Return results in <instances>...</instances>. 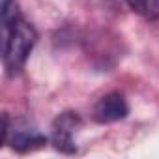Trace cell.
<instances>
[{
  "label": "cell",
  "mask_w": 159,
  "mask_h": 159,
  "mask_svg": "<svg viewBox=\"0 0 159 159\" xmlns=\"http://www.w3.org/2000/svg\"><path fill=\"white\" fill-rule=\"evenodd\" d=\"M4 34H6L4 67H6L8 75H17L25 67V64H26V60H28V56H30L36 41H38V32L30 23H26L21 17Z\"/></svg>",
  "instance_id": "obj_1"
},
{
  "label": "cell",
  "mask_w": 159,
  "mask_h": 159,
  "mask_svg": "<svg viewBox=\"0 0 159 159\" xmlns=\"http://www.w3.org/2000/svg\"><path fill=\"white\" fill-rule=\"evenodd\" d=\"M11 144L13 150L26 153L36 148H41L47 144V137L41 135L36 127H32L26 122H13L10 125L8 116H2V144Z\"/></svg>",
  "instance_id": "obj_2"
},
{
  "label": "cell",
  "mask_w": 159,
  "mask_h": 159,
  "mask_svg": "<svg viewBox=\"0 0 159 159\" xmlns=\"http://www.w3.org/2000/svg\"><path fill=\"white\" fill-rule=\"evenodd\" d=\"M81 125V118L77 112H62L54 122H52V131H51V140L56 150L64 153H75V131Z\"/></svg>",
  "instance_id": "obj_3"
},
{
  "label": "cell",
  "mask_w": 159,
  "mask_h": 159,
  "mask_svg": "<svg viewBox=\"0 0 159 159\" xmlns=\"http://www.w3.org/2000/svg\"><path fill=\"white\" fill-rule=\"evenodd\" d=\"M127 114H129L127 101L118 92L103 96L94 107V118L99 124H112V122L124 120Z\"/></svg>",
  "instance_id": "obj_4"
},
{
  "label": "cell",
  "mask_w": 159,
  "mask_h": 159,
  "mask_svg": "<svg viewBox=\"0 0 159 159\" xmlns=\"http://www.w3.org/2000/svg\"><path fill=\"white\" fill-rule=\"evenodd\" d=\"M127 6L148 21H159V0H125Z\"/></svg>",
  "instance_id": "obj_5"
},
{
  "label": "cell",
  "mask_w": 159,
  "mask_h": 159,
  "mask_svg": "<svg viewBox=\"0 0 159 159\" xmlns=\"http://www.w3.org/2000/svg\"><path fill=\"white\" fill-rule=\"evenodd\" d=\"M0 15H2L4 32H8V30L21 19L19 2H17V0H2V4H0Z\"/></svg>",
  "instance_id": "obj_6"
}]
</instances>
